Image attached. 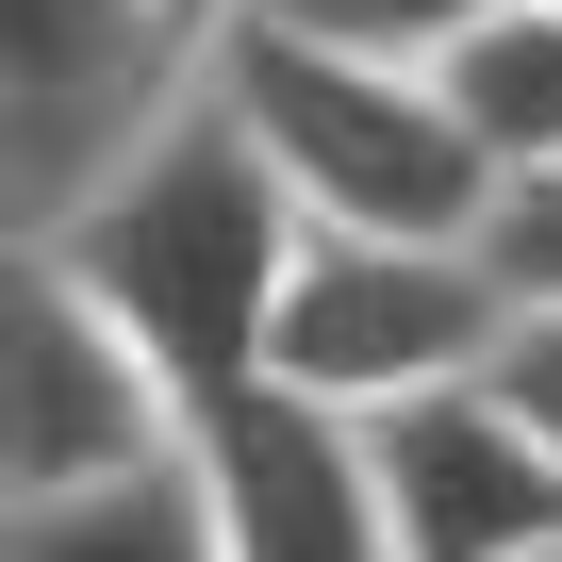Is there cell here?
Listing matches in <instances>:
<instances>
[{
    "label": "cell",
    "mask_w": 562,
    "mask_h": 562,
    "mask_svg": "<svg viewBox=\"0 0 562 562\" xmlns=\"http://www.w3.org/2000/svg\"><path fill=\"white\" fill-rule=\"evenodd\" d=\"M182 83L199 34L166 0H0V215H67Z\"/></svg>",
    "instance_id": "5"
},
{
    "label": "cell",
    "mask_w": 562,
    "mask_h": 562,
    "mask_svg": "<svg viewBox=\"0 0 562 562\" xmlns=\"http://www.w3.org/2000/svg\"><path fill=\"white\" fill-rule=\"evenodd\" d=\"M513 562H562V529H546V546H513Z\"/></svg>",
    "instance_id": "14"
},
{
    "label": "cell",
    "mask_w": 562,
    "mask_h": 562,
    "mask_svg": "<svg viewBox=\"0 0 562 562\" xmlns=\"http://www.w3.org/2000/svg\"><path fill=\"white\" fill-rule=\"evenodd\" d=\"M0 562H215V496L182 447L50 480V496H0Z\"/></svg>",
    "instance_id": "8"
},
{
    "label": "cell",
    "mask_w": 562,
    "mask_h": 562,
    "mask_svg": "<svg viewBox=\"0 0 562 562\" xmlns=\"http://www.w3.org/2000/svg\"><path fill=\"white\" fill-rule=\"evenodd\" d=\"M67 265L116 299V331L166 364V397H232L265 381V299H281V265H299V199H281V166L248 149V116L215 100V67L50 215Z\"/></svg>",
    "instance_id": "1"
},
{
    "label": "cell",
    "mask_w": 562,
    "mask_h": 562,
    "mask_svg": "<svg viewBox=\"0 0 562 562\" xmlns=\"http://www.w3.org/2000/svg\"><path fill=\"white\" fill-rule=\"evenodd\" d=\"M513 281L480 232H348V215H299V265L265 299V381H299L331 414H381V397H430L496 348Z\"/></svg>",
    "instance_id": "3"
},
{
    "label": "cell",
    "mask_w": 562,
    "mask_h": 562,
    "mask_svg": "<svg viewBox=\"0 0 562 562\" xmlns=\"http://www.w3.org/2000/svg\"><path fill=\"white\" fill-rule=\"evenodd\" d=\"M480 248H496L513 299H562V166H513V182H496V215H480Z\"/></svg>",
    "instance_id": "12"
},
{
    "label": "cell",
    "mask_w": 562,
    "mask_h": 562,
    "mask_svg": "<svg viewBox=\"0 0 562 562\" xmlns=\"http://www.w3.org/2000/svg\"><path fill=\"white\" fill-rule=\"evenodd\" d=\"M149 447H182L166 364L116 331V299L67 265L50 215H0V496H50Z\"/></svg>",
    "instance_id": "4"
},
{
    "label": "cell",
    "mask_w": 562,
    "mask_h": 562,
    "mask_svg": "<svg viewBox=\"0 0 562 562\" xmlns=\"http://www.w3.org/2000/svg\"><path fill=\"white\" fill-rule=\"evenodd\" d=\"M182 463L215 496V562H397L364 414L299 397V381H232L182 414Z\"/></svg>",
    "instance_id": "6"
},
{
    "label": "cell",
    "mask_w": 562,
    "mask_h": 562,
    "mask_svg": "<svg viewBox=\"0 0 562 562\" xmlns=\"http://www.w3.org/2000/svg\"><path fill=\"white\" fill-rule=\"evenodd\" d=\"M199 67H215V100L248 116V149L281 166L299 215H348V232H480L496 215V166H480V133L447 116L430 67L281 34V18H232Z\"/></svg>",
    "instance_id": "2"
},
{
    "label": "cell",
    "mask_w": 562,
    "mask_h": 562,
    "mask_svg": "<svg viewBox=\"0 0 562 562\" xmlns=\"http://www.w3.org/2000/svg\"><path fill=\"white\" fill-rule=\"evenodd\" d=\"M480 381H496V414L562 463V299H513V315H496V348H480Z\"/></svg>",
    "instance_id": "11"
},
{
    "label": "cell",
    "mask_w": 562,
    "mask_h": 562,
    "mask_svg": "<svg viewBox=\"0 0 562 562\" xmlns=\"http://www.w3.org/2000/svg\"><path fill=\"white\" fill-rule=\"evenodd\" d=\"M166 18H182V34H199V50H215V34H232V18H248V0H166Z\"/></svg>",
    "instance_id": "13"
},
{
    "label": "cell",
    "mask_w": 562,
    "mask_h": 562,
    "mask_svg": "<svg viewBox=\"0 0 562 562\" xmlns=\"http://www.w3.org/2000/svg\"><path fill=\"white\" fill-rule=\"evenodd\" d=\"M430 83H447V116L480 133L496 182H513V166H562V0H496V18H463Z\"/></svg>",
    "instance_id": "9"
},
{
    "label": "cell",
    "mask_w": 562,
    "mask_h": 562,
    "mask_svg": "<svg viewBox=\"0 0 562 562\" xmlns=\"http://www.w3.org/2000/svg\"><path fill=\"white\" fill-rule=\"evenodd\" d=\"M364 463H381V513H397V562H513L562 529V463L496 414V381H430V397H381L364 414Z\"/></svg>",
    "instance_id": "7"
},
{
    "label": "cell",
    "mask_w": 562,
    "mask_h": 562,
    "mask_svg": "<svg viewBox=\"0 0 562 562\" xmlns=\"http://www.w3.org/2000/svg\"><path fill=\"white\" fill-rule=\"evenodd\" d=\"M248 18L331 34V50H381V67H447V34H463V18H496V0H248Z\"/></svg>",
    "instance_id": "10"
}]
</instances>
